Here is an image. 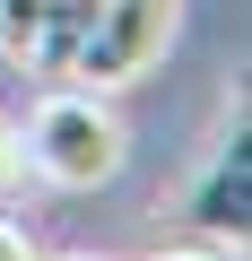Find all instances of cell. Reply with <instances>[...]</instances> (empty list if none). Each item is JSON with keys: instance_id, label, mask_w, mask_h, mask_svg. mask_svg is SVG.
Here are the masks:
<instances>
[{"instance_id": "cell-9", "label": "cell", "mask_w": 252, "mask_h": 261, "mask_svg": "<svg viewBox=\"0 0 252 261\" xmlns=\"http://www.w3.org/2000/svg\"><path fill=\"white\" fill-rule=\"evenodd\" d=\"M61 261H96V252H61Z\"/></svg>"}, {"instance_id": "cell-4", "label": "cell", "mask_w": 252, "mask_h": 261, "mask_svg": "<svg viewBox=\"0 0 252 261\" xmlns=\"http://www.w3.org/2000/svg\"><path fill=\"white\" fill-rule=\"evenodd\" d=\"M87 18H96V0H52V18H44V35H35L26 70H35V79H70V61H78V35H87Z\"/></svg>"}, {"instance_id": "cell-5", "label": "cell", "mask_w": 252, "mask_h": 261, "mask_svg": "<svg viewBox=\"0 0 252 261\" xmlns=\"http://www.w3.org/2000/svg\"><path fill=\"white\" fill-rule=\"evenodd\" d=\"M44 18H52V0H0V53L26 61V53H35V35H44Z\"/></svg>"}, {"instance_id": "cell-7", "label": "cell", "mask_w": 252, "mask_h": 261, "mask_svg": "<svg viewBox=\"0 0 252 261\" xmlns=\"http://www.w3.org/2000/svg\"><path fill=\"white\" fill-rule=\"evenodd\" d=\"M0 261H35V244H26V226H9V218H0Z\"/></svg>"}, {"instance_id": "cell-8", "label": "cell", "mask_w": 252, "mask_h": 261, "mask_svg": "<svg viewBox=\"0 0 252 261\" xmlns=\"http://www.w3.org/2000/svg\"><path fill=\"white\" fill-rule=\"evenodd\" d=\"M157 261H217L209 244H174V252H157Z\"/></svg>"}, {"instance_id": "cell-6", "label": "cell", "mask_w": 252, "mask_h": 261, "mask_svg": "<svg viewBox=\"0 0 252 261\" xmlns=\"http://www.w3.org/2000/svg\"><path fill=\"white\" fill-rule=\"evenodd\" d=\"M18 166H26V157H18V113L0 105V183H18Z\"/></svg>"}, {"instance_id": "cell-2", "label": "cell", "mask_w": 252, "mask_h": 261, "mask_svg": "<svg viewBox=\"0 0 252 261\" xmlns=\"http://www.w3.org/2000/svg\"><path fill=\"white\" fill-rule=\"evenodd\" d=\"M174 18H183V0H96L70 79H78V87H104V96L131 87V79L174 44Z\"/></svg>"}, {"instance_id": "cell-3", "label": "cell", "mask_w": 252, "mask_h": 261, "mask_svg": "<svg viewBox=\"0 0 252 261\" xmlns=\"http://www.w3.org/2000/svg\"><path fill=\"white\" fill-rule=\"evenodd\" d=\"M183 226L200 244H243V226H252V122H243V105L217 130V148L200 157V174L183 183Z\"/></svg>"}, {"instance_id": "cell-1", "label": "cell", "mask_w": 252, "mask_h": 261, "mask_svg": "<svg viewBox=\"0 0 252 261\" xmlns=\"http://www.w3.org/2000/svg\"><path fill=\"white\" fill-rule=\"evenodd\" d=\"M18 157L52 183V192H96L122 174L131 157V130H122L104 87H52L26 122H18Z\"/></svg>"}]
</instances>
